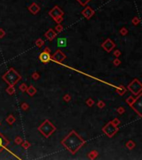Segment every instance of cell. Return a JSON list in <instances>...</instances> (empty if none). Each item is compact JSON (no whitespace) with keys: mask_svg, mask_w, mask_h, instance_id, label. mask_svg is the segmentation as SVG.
I'll list each match as a JSON object with an SVG mask.
<instances>
[{"mask_svg":"<svg viewBox=\"0 0 142 160\" xmlns=\"http://www.w3.org/2000/svg\"><path fill=\"white\" fill-rule=\"evenodd\" d=\"M61 144L72 154H76L82 146L85 145L86 141L76 131L72 130L61 140Z\"/></svg>","mask_w":142,"mask_h":160,"instance_id":"1","label":"cell"},{"mask_svg":"<svg viewBox=\"0 0 142 160\" xmlns=\"http://www.w3.org/2000/svg\"><path fill=\"white\" fill-rule=\"evenodd\" d=\"M3 81H5V83H7L8 85L14 86L17 83L19 80H21L22 77L14 68H10L2 76Z\"/></svg>","mask_w":142,"mask_h":160,"instance_id":"2","label":"cell"},{"mask_svg":"<svg viewBox=\"0 0 142 160\" xmlns=\"http://www.w3.org/2000/svg\"><path fill=\"white\" fill-rule=\"evenodd\" d=\"M38 131L42 133L45 138H49L50 136L56 131V127L48 119L44 120V122L38 127Z\"/></svg>","mask_w":142,"mask_h":160,"instance_id":"3","label":"cell"},{"mask_svg":"<svg viewBox=\"0 0 142 160\" xmlns=\"http://www.w3.org/2000/svg\"><path fill=\"white\" fill-rule=\"evenodd\" d=\"M118 130H119V128L117 127V126L114 125L111 121L107 123L103 128H102V132H103L106 136L109 137V138H112V137L118 132Z\"/></svg>","mask_w":142,"mask_h":160,"instance_id":"4","label":"cell"},{"mask_svg":"<svg viewBox=\"0 0 142 160\" xmlns=\"http://www.w3.org/2000/svg\"><path fill=\"white\" fill-rule=\"evenodd\" d=\"M127 88H128V89L135 96H137L140 93H141V91H142V84H141V81L139 79H137V78L131 81V83L128 84Z\"/></svg>","mask_w":142,"mask_h":160,"instance_id":"5","label":"cell"},{"mask_svg":"<svg viewBox=\"0 0 142 160\" xmlns=\"http://www.w3.org/2000/svg\"><path fill=\"white\" fill-rule=\"evenodd\" d=\"M63 14H64L63 11L58 6L54 7L49 12V15L57 23H61V21L63 20Z\"/></svg>","mask_w":142,"mask_h":160,"instance_id":"6","label":"cell"},{"mask_svg":"<svg viewBox=\"0 0 142 160\" xmlns=\"http://www.w3.org/2000/svg\"><path fill=\"white\" fill-rule=\"evenodd\" d=\"M66 58H67V55L60 49H57V51L55 52V53L52 54V56H51V59L52 61L56 62V63H61V62L64 61Z\"/></svg>","mask_w":142,"mask_h":160,"instance_id":"7","label":"cell"},{"mask_svg":"<svg viewBox=\"0 0 142 160\" xmlns=\"http://www.w3.org/2000/svg\"><path fill=\"white\" fill-rule=\"evenodd\" d=\"M141 93H140L139 94L137 95V98H136V100L133 104L131 105V108H133V110L136 114H138L140 117H141Z\"/></svg>","mask_w":142,"mask_h":160,"instance_id":"8","label":"cell"},{"mask_svg":"<svg viewBox=\"0 0 142 160\" xmlns=\"http://www.w3.org/2000/svg\"><path fill=\"white\" fill-rule=\"evenodd\" d=\"M101 47L105 51H106L107 53H110L113 50L114 48H115V44L111 40V39L107 38L106 41H104L101 44Z\"/></svg>","mask_w":142,"mask_h":160,"instance_id":"9","label":"cell"},{"mask_svg":"<svg viewBox=\"0 0 142 160\" xmlns=\"http://www.w3.org/2000/svg\"><path fill=\"white\" fill-rule=\"evenodd\" d=\"M39 60L42 63H47L51 60V53H48L47 51H43L39 55Z\"/></svg>","mask_w":142,"mask_h":160,"instance_id":"10","label":"cell"},{"mask_svg":"<svg viewBox=\"0 0 142 160\" xmlns=\"http://www.w3.org/2000/svg\"><path fill=\"white\" fill-rule=\"evenodd\" d=\"M81 14H82V15H83V16L85 17L86 18H87V19H90V18H91V17L94 15L95 12H94V10L91 8L87 7L83 11H82Z\"/></svg>","mask_w":142,"mask_h":160,"instance_id":"11","label":"cell"},{"mask_svg":"<svg viewBox=\"0 0 142 160\" xmlns=\"http://www.w3.org/2000/svg\"><path fill=\"white\" fill-rule=\"evenodd\" d=\"M56 36H57V33L52 29H48L47 31L45 33V37H46L47 39H48L49 41H52L56 38Z\"/></svg>","mask_w":142,"mask_h":160,"instance_id":"12","label":"cell"},{"mask_svg":"<svg viewBox=\"0 0 142 160\" xmlns=\"http://www.w3.org/2000/svg\"><path fill=\"white\" fill-rule=\"evenodd\" d=\"M28 10L30 13H32L33 15L37 14V13L39 12V10H40V8H39L38 5L37 4V3H32V5L28 8Z\"/></svg>","mask_w":142,"mask_h":160,"instance_id":"13","label":"cell"},{"mask_svg":"<svg viewBox=\"0 0 142 160\" xmlns=\"http://www.w3.org/2000/svg\"><path fill=\"white\" fill-rule=\"evenodd\" d=\"M26 92H27V94L32 97V96H34L37 93V89H36V88H35L33 85H30L29 87L27 88V89H26Z\"/></svg>","mask_w":142,"mask_h":160,"instance_id":"14","label":"cell"},{"mask_svg":"<svg viewBox=\"0 0 142 160\" xmlns=\"http://www.w3.org/2000/svg\"><path fill=\"white\" fill-rule=\"evenodd\" d=\"M115 92H116L118 95L122 96V95H124L125 93H126V88H125L123 85H120L119 87L116 88V89H115Z\"/></svg>","mask_w":142,"mask_h":160,"instance_id":"15","label":"cell"},{"mask_svg":"<svg viewBox=\"0 0 142 160\" xmlns=\"http://www.w3.org/2000/svg\"><path fill=\"white\" fill-rule=\"evenodd\" d=\"M0 137L2 138V146L4 147V148H6L7 146H8L9 144H10V141H9L7 138H6V137H4L3 134H1V133H0Z\"/></svg>","mask_w":142,"mask_h":160,"instance_id":"16","label":"cell"},{"mask_svg":"<svg viewBox=\"0 0 142 160\" xmlns=\"http://www.w3.org/2000/svg\"><path fill=\"white\" fill-rule=\"evenodd\" d=\"M57 45L59 47H66L67 46V39L65 38H60L57 39Z\"/></svg>","mask_w":142,"mask_h":160,"instance_id":"17","label":"cell"},{"mask_svg":"<svg viewBox=\"0 0 142 160\" xmlns=\"http://www.w3.org/2000/svg\"><path fill=\"white\" fill-rule=\"evenodd\" d=\"M15 121H16V118H14L13 114H9V116H7V118H6V122L9 125H13Z\"/></svg>","mask_w":142,"mask_h":160,"instance_id":"18","label":"cell"},{"mask_svg":"<svg viewBox=\"0 0 142 160\" xmlns=\"http://www.w3.org/2000/svg\"><path fill=\"white\" fill-rule=\"evenodd\" d=\"M97 156H98V152H97L96 150H91V151L88 153V158L91 160H93V159H96V158H97Z\"/></svg>","mask_w":142,"mask_h":160,"instance_id":"19","label":"cell"},{"mask_svg":"<svg viewBox=\"0 0 142 160\" xmlns=\"http://www.w3.org/2000/svg\"><path fill=\"white\" fill-rule=\"evenodd\" d=\"M126 147L128 149H130V150H132L133 148L135 147V142L134 141H132V140H129L128 142L126 143Z\"/></svg>","mask_w":142,"mask_h":160,"instance_id":"20","label":"cell"},{"mask_svg":"<svg viewBox=\"0 0 142 160\" xmlns=\"http://www.w3.org/2000/svg\"><path fill=\"white\" fill-rule=\"evenodd\" d=\"M6 92H7V93H8L9 95L14 94V93H15V88H14V86L8 85V87L6 88Z\"/></svg>","mask_w":142,"mask_h":160,"instance_id":"21","label":"cell"},{"mask_svg":"<svg viewBox=\"0 0 142 160\" xmlns=\"http://www.w3.org/2000/svg\"><path fill=\"white\" fill-rule=\"evenodd\" d=\"M135 100H136V98L135 99V98L132 97V96H130L129 98H127L126 101V103L129 105V106H131V105L135 102Z\"/></svg>","mask_w":142,"mask_h":160,"instance_id":"22","label":"cell"},{"mask_svg":"<svg viewBox=\"0 0 142 160\" xmlns=\"http://www.w3.org/2000/svg\"><path fill=\"white\" fill-rule=\"evenodd\" d=\"M44 44H45V42H44L43 40H42V38H37V40H36V42H35V44H36V46L37 47V48H42V47L44 45Z\"/></svg>","mask_w":142,"mask_h":160,"instance_id":"23","label":"cell"},{"mask_svg":"<svg viewBox=\"0 0 142 160\" xmlns=\"http://www.w3.org/2000/svg\"><path fill=\"white\" fill-rule=\"evenodd\" d=\"M22 146L23 148H25V149H27V148H29L30 147H31V144L28 142V141H23V142H22Z\"/></svg>","mask_w":142,"mask_h":160,"instance_id":"24","label":"cell"},{"mask_svg":"<svg viewBox=\"0 0 142 160\" xmlns=\"http://www.w3.org/2000/svg\"><path fill=\"white\" fill-rule=\"evenodd\" d=\"M55 29L57 33H61V32L63 31V27H62V25H61V23H58L55 27Z\"/></svg>","mask_w":142,"mask_h":160,"instance_id":"25","label":"cell"},{"mask_svg":"<svg viewBox=\"0 0 142 160\" xmlns=\"http://www.w3.org/2000/svg\"><path fill=\"white\" fill-rule=\"evenodd\" d=\"M120 33H121L122 36H126L127 33H128V29H127L126 28H121V29H120Z\"/></svg>","mask_w":142,"mask_h":160,"instance_id":"26","label":"cell"},{"mask_svg":"<svg viewBox=\"0 0 142 160\" xmlns=\"http://www.w3.org/2000/svg\"><path fill=\"white\" fill-rule=\"evenodd\" d=\"M22 139L21 137H19V136L15 137V138H14V143H15V144H18V145H19V144H22Z\"/></svg>","mask_w":142,"mask_h":160,"instance_id":"27","label":"cell"},{"mask_svg":"<svg viewBox=\"0 0 142 160\" xmlns=\"http://www.w3.org/2000/svg\"><path fill=\"white\" fill-rule=\"evenodd\" d=\"M86 103H87V106H89V107H92L93 105H94L95 102H94V100H93L92 99H88L87 101H86Z\"/></svg>","mask_w":142,"mask_h":160,"instance_id":"28","label":"cell"},{"mask_svg":"<svg viewBox=\"0 0 142 160\" xmlns=\"http://www.w3.org/2000/svg\"><path fill=\"white\" fill-rule=\"evenodd\" d=\"M27 88V85L25 84V83H22V84H20V86H19V89L21 90L22 92H26Z\"/></svg>","mask_w":142,"mask_h":160,"instance_id":"29","label":"cell"},{"mask_svg":"<svg viewBox=\"0 0 142 160\" xmlns=\"http://www.w3.org/2000/svg\"><path fill=\"white\" fill-rule=\"evenodd\" d=\"M62 99H63V100H64L65 102H67V103L70 102V101L72 100V97H71V96L69 95V94H67H67H65L64 96H63Z\"/></svg>","mask_w":142,"mask_h":160,"instance_id":"30","label":"cell"},{"mask_svg":"<svg viewBox=\"0 0 142 160\" xmlns=\"http://www.w3.org/2000/svg\"><path fill=\"white\" fill-rule=\"evenodd\" d=\"M105 106H106V103H105L103 101H101V100L98 101V103H97V107H98L99 108H105Z\"/></svg>","mask_w":142,"mask_h":160,"instance_id":"31","label":"cell"},{"mask_svg":"<svg viewBox=\"0 0 142 160\" xmlns=\"http://www.w3.org/2000/svg\"><path fill=\"white\" fill-rule=\"evenodd\" d=\"M116 111L119 114H121H121H123L125 112H126V109H125L124 107H119V108L116 109Z\"/></svg>","mask_w":142,"mask_h":160,"instance_id":"32","label":"cell"},{"mask_svg":"<svg viewBox=\"0 0 142 160\" xmlns=\"http://www.w3.org/2000/svg\"><path fill=\"white\" fill-rule=\"evenodd\" d=\"M32 78H33V79H34V80H37V79H39V78H40V74H39L38 73L35 72L32 74Z\"/></svg>","mask_w":142,"mask_h":160,"instance_id":"33","label":"cell"},{"mask_svg":"<svg viewBox=\"0 0 142 160\" xmlns=\"http://www.w3.org/2000/svg\"><path fill=\"white\" fill-rule=\"evenodd\" d=\"M140 19L137 18V17H135V18H134L133 19H132V24L133 25H138V24L140 23Z\"/></svg>","mask_w":142,"mask_h":160,"instance_id":"34","label":"cell"},{"mask_svg":"<svg viewBox=\"0 0 142 160\" xmlns=\"http://www.w3.org/2000/svg\"><path fill=\"white\" fill-rule=\"evenodd\" d=\"M28 108H29V106H28V104H27V103H22V104L21 105V108H22L23 111L27 110V109H28Z\"/></svg>","mask_w":142,"mask_h":160,"instance_id":"35","label":"cell"},{"mask_svg":"<svg viewBox=\"0 0 142 160\" xmlns=\"http://www.w3.org/2000/svg\"><path fill=\"white\" fill-rule=\"evenodd\" d=\"M121 61L118 58H115V59H114L113 64L115 65V66H119L120 64H121Z\"/></svg>","mask_w":142,"mask_h":160,"instance_id":"36","label":"cell"},{"mask_svg":"<svg viewBox=\"0 0 142 160\" xmlns=\"http://www.w3.org/2000/svg\"><path fill=\"white\" fill-rule=\"evenodd\" d=\"M111 122H112V123H113L114 125H115V126H118L119 124L121 123V121H120V120L118 119V118H114V119L112 120Z\"/></svg>","mask_w":142,"mask_h":160,"instance_id":"37","label":"cell"},{"mask_svg":"<svg viewBox=\"0 0 142 160\" xmlns=\"http://www.w3.org/2000/svg\"><path fill=\"white\" fill-rule=\"evenodd\" d=\"M76 1H78V3H80V4L81 5H86L88 2H90L91 0H76Z\"/></svg>","mask_w":142,"mask_h":160,"instance_id":"38","label":"cell"},{"mask_svg":"<svg viewBox=\"0 0 142 160\" xmlns=\"http://www.w3.org/2000/svg\"><path fill=\"white\" fill-rule=\"evenodd\" d=\"M114 56H115V58H119L120 56H121V51L120 50H115V52H114Z\"/></svg>","mask_w":142,"mask_h":160,"instance_id":"39","label":"cell"},{"mask_svg":"<svg viewBox=\"0 0 142 160\" xmlns=\"http://www.w3.org/2000/svg\"><path fill=\"white\" fill-rule=\"evenodd\" d=\"M5 34H6V33H5V31L3 29H1V28H0V38H2L4 37Z\"/></svg>","mask_w":142,"mask_h":160,"instance_id":"40","label":"cell"},{"mask_svg":"<svg viewBox=\"0 0 142 160\" xmlns=\"http://www.w3.org/2000/svg\"><path fill=\"white\" fill-rule=\"evenodd\" d=\"M44 51H47V52H48V53H51V49H50L49 48H47V47H46V48H45V49H44Z\"/></svg>","mask_w":142,"mask_h":160,"instance_id":"41","label":"cell"},{"mask_svg":"<svg viewBox=\"0 0 142 160\" xmlns=\"http://www.w3.org/2000/svg\"><path fill=\"white\" fill-rule=\"evenodd\" d=\"M4 148H5L4 147H3V146H0V153H1V152L3 151V150L4 149Z\"/></svg>","mask_w":142,"mask_h":160,"instance_id":"42","label":"cell"},{"mask_svg":"<svg viewBox=\"0 0 142 160\" xmlns=\"http://www.w3.org/2000/svg\"><path fill=\"white\" fill-rule=\"evenodd\" d=\"M0 146H2V138L0 137Z\"/></svg>","mask_w":142,"mask_h":160,"instance_id":"43","label":"cell"},{"mask_svg":"<svg viewBox=\"0 0 142 160\" xmlns=\"http://www.w3.org/2000/svg\"><path fill=\"white\" fill-rule=\"evenodd\" d=\"M0 124H1V123H0Z\"/></svg>","mask_w":142,"mask_h":160,"instance_id":"44","label":"cell"},{"mask_svg":"<svg viewBox=\"0 0 142 160\" xmlns=\"http://www.w3.org/2000/svg\"></svg>","mask_w":142,"mask_h":160,"instance_id":"45","label":"cell"}]
</instances>
